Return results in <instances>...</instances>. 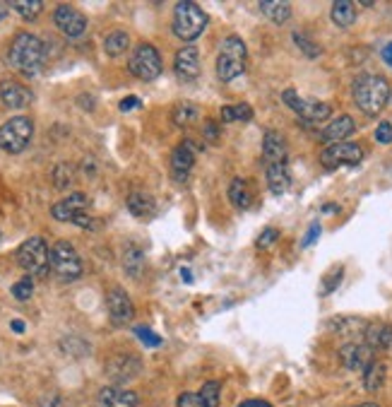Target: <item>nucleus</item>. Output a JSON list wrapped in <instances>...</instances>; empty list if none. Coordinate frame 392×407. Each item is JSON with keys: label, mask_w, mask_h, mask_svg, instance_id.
I'll return each mask as SVG.
<instances>
[{"label": "nucleus", "mask_w": 392, "mask_h": 407, "mask_svg": "<svg viewBox=\"0 0 392 407\" xmlns=\"http://www.w3.org/2000/svg\"><path fill=\"white\" fill-rule=\"evenodd\" d=\"M70 181H73V171H70L68 164H61L56 169V188H65Z\"/></svg>", "instance_id": "43"}, {"label": "nucleus", "mask_w": 392, "mask_h": 407, "mask_svg": "<svg viewBox=\"0 0 392 407\" xmlns=\"http://www.w3.org/2000/svg\"><path fill=\"white\" fill-rule=\"evenodd\" d=\"M198 113H200L198 104H193V101H183V104H178L176 108H173V123L181 126V128H186L195 121V118H198Z\"/></svg>", "instance_id": "31"}, {"label": "nucleus", "mask_w": 392, "mask_h": 407, "mask_svg": "<svg viewBox=\"0 0 392 407\" xmlns=\"http://www.w3.org/2000/svg\"><path fill=\"white\" fill-rule=\"evenodd\" d=\"M106 311L111 316V321L116 325H128L135 316L133 301H130L128 292H123L121 287H113L106 294Z\"/></svg>", "instance_id": "13"}, {"label": "nucleus", "mask_w": 392, "mask_h": 407, "mask_svg": "<svg viewBox=\"0 0 392 407\" xmlns=\"http://www.w3.org/2000/svg\"><path fill=\"white\" fill-rule=\"evenodd\" d=\"M207 135H210V138H217V126H215V123H212V121H207Z\"/></svg>", "instance_id": "49"}, {"label": "nucleus", "mask_w": 392, "mask_h": 407, "mask_svg": "<svg viewBox=\"0 0 392 407\" xmlns=\"http://www.w3.org/2000/svg\"><path fill=\"white\" fill-rule=\"evenodd\" d=\"M366 325L368 323H363L361 318H335L330 328L351 338V335H356V333H366Z\"/></svg>", "instance_id": "32"}, {"label": "nucleus", "mask_w": 392, "mask_h": 407, "mask_svg": "<svg viewBox=\"0 0 392 407\" xmlns=\"http://www.w3.org/2000/svg\"><path fill=\"white\" fill-rule=\"evenodd\" d=\"M293 43H296L298 48H301L303 53H306L308 58H318L320 56V46L315 41H310L306 34H301V31H293Z\"/></svg>", "instance_id": "37"}, {"label": "nucleus", "mask_w": 392, "mask_h": 407, "mask_svg": "<svg viewBox=\"0 0 392 407\" xmlns=\"http://www.w3.org/2000/svg\"><path fill=\"white\" fill-rule=\"evenodd\" d=\"M51 270L65 282H73L82 275V260L70 241H58L51 248Z\"/></svg>", "instance_id": "8"}, {"label": "nucleus", "mask_w": 392, "mask_h": 407, "mask_svg": "<svg viewBox=\"0 0 392 407\" xmlns=\"http://www.w3.org/2000/svg\"><path fill=\"white\" fill-rule=\"evenodd\" d=\"M75 224H78V227H82V229H96V224H99V222H96V220H92V217L87 215V213H82V215H78V217H75Z\"/></svg>", "instance_id": "44"}, {"label": "nucleus", "mask_w": 392, "mask_h": 407, "mask_svg": "<svg viewBox=\"0 0 392 407\" xmlns=\"http://www.w3.org/2000/svg\"><path fill=\"white\" fill-rule=\"evenodd\" d=\"M243 70H246V43L238 36H228L217 56V75L224 83H231L238 75H243Z\"/></svg>", "instance_id": "5"}, {"label": "nucleus", "mask_w": 392, "mask_h": 407, "mask_svg": "<svg viewBox=\"0 0 392 407\" xmlns=\"http://www.w3.org/2000/svg\"><path fill=\"white\" fill-rule=\"evenodd\" d=\"M178 407H205L200 393H181L178 395Z\"/></svg>", "instance_id": "41"}, {"label": "nucleus", "mask_w": 392, "mask_h": 407, "mask_svg": "<svg viewBox=\"0 0 392 407\" xmlns=\"http://www.w3.org/2000/svg\"><path fill=\"white\" fill-rule=\"evenodd\" d=\"M354 118L351 116H340L335 118L332 123H328L323 130H320V138L325 140V143L335 145V143H347V138L354 133Z\"/></svg>", "instance_id": "20"}, {"label": "nucleus", "mask_w": 392, "mask_h": 407, "mask_svg": "<svg viewBox=\"0 0 392 407\" xmlns=\"http://www.w3.org/2000/svg\"><path fill=\"white\" fill-rule=\"evenodd\" d=\"M193 166H195V145L190 143V140H186V143H181L173 150V157H171L173 178H176V181H186Z\"/></svg>", "instance_id": "16"}, {"label": "nucleus", "mask_w": 392, "mask_h": 407, "mask_svg": "<svg viewBox=\"0 0 392 407\" xmlns=\"http://www.w3.org/2000/svg\"><path fill=\"white\" fill-rule=\"evenodd\" d=\"M181 275H183V280H186V282L193 280V275H190V270H181Z\"/></svg>", "instance_id": "53"}, {"label": "nucleus", "mask_w": 392, "mask_h": 407, "mask_svg": "<svg viewBox=\"0 0 392 407\" xmlns=\"http://www.w3.org/2000/svg\"><path fill=\"white\" fill-rule=\"evenodd\" d=\"M0 238H3V231H0Z\"/></svg>", "instance_id": "55"}, {"label": "nucleus", "mask_w": 392, "mask_h": 407, "mask_svg": "<svg viewBox=\"0 0 392 407\" xmlns=\"http://www.w3.org/2000/svg\"><path fill=\"white\" fill-rule=\"evenodd\" d=\"M219 393H222L219 381H207L205 386L200 388V398H203L205 407H219Z\"/></svg>", "instance_id": "35"}, {"label": "nucleus", "mask_w": 392, "mask_h": 407, "mask_svg": "<svg viewBox=\"0 0 392 407\" xmlns=\"http://www.w3.org/2000/svg\"><path fill=\"white\" fill-rule=\"evenodd\" d=\"M265 178H268V186L275 195H284L291 186V173L286 164H268L265 166Z\"/></svg>", "instance_id": "23"}, {"label": "nucleus", "mask_w": 392, "mask_h": 407, "mask_svg": "<svg viewBox=\"0 0 392 407\" xmlns=\"http://www.w3.org/2000/svg\"><path fill=\"white\" fill-rule=\"evenodd\" d=\"M277 241H280V231H277V229H265L263 234L258 236V241H255V246H258L260 251H265V248L275 246Z\"/></svg>", "instance_id": "39"}, {"label": "nucleus", "mask_w": 392, "mask_h": 407, "mask_svg": "<svg viewBox=\"0 0 392 407\" xmlns=\"http://www.w3.org/2000/svg\"><path fill=\"white\" fill-rule=\"evenodd\" d=\"M31 135H34V123L27 116H15L0 126V150L17 155L29 145Z\"/></svg>", "instance_id": "6"}, {"label": "nucleus", "mask_w": 392, "mask_h": 407, "mask_svg": "<svg viewBox=\"0 0 392 407\" xmlns=\"http://www.w3.org/2000/svg\"><path fill=\"white\" fill-rule=\"evenodd\" d=\"M140 106H143V101L138 97H125L121 101V111H133V108H140Z\"/></svg>", "instance_id": "46"}, {"label": "nucleus", "mask_w": 392, "mask_h": 407, "mask_svg": "<svg viewBox=\"0 0 392 407\" xmlns=\"http://www.w3.org/2000/svg\"><path fill=\"white\" fill-rule=\"evenodd\" d=\"M10 8H13L15 13L20 15V17L36 20V17H39V13H41V8H43V3H41V0H13V3H10Z\"/></svg>", "instance_id": "33"}, {"label": "nucleus", "mask_w": 392, "mask_h": 407, "mask_svg": "<svg viewBox=\"0 0 392 407\" xmlns=\"http://www.w3.org/2000/svg\"><path fill=\"white\" fill-rule=\"evenodd\" d=\"M263 159L265 166L268 164H286V143L280 133L268 130L263 140Z\"/></svg>", "instance_id": "18"}, {"label": "nucleus", "mask_w": 392, "mask_h": 407, "mask_svg": "<svg viewBox=\"0 0 392 407\" xmlns=\"http://www.w3.org/2000/svg\"><path fill=\"white\" fill-rule=\"evenodd\" d=\"M8 8H10V5L0 3V20H3V17H5V15H8Z\"/></svg>", "instance_id": "52"}, {"label": "nucleus", "mask_w": 392, "mask_h": 407, "mask_svg": "<svg viewBox=\"0 0 392 407\" xmlns=\"http://www.w3.org/2000/svg\"><path fill=\"white\" fill-rule=\"evenodd\" d=\"M342 275H344V268H342V265H335V268H332L330 273L325 275V280H323V294H330V292H335L337 287H340Z\"/></svg>", "instance_id": "38"}, {"label": "nucleus", "mask_w": 392, "mask_h": 407, "mask_svg": "<svg viewBox=\"0 0 392 407\" xmlns=\"http://www.w3.org/2000/svg\"><path fill=\"white\" fill-rule=\"evenodd\" d=\"M354 407H380V405H375V403H361V405H354Z\"/></svg>", "instance_id": "54"}, {"label": "nucleus", "mask_w": 392, "mask_h": 407, "mask_svg": "<svg viewBox=\"0 0 392 407\" xmlns=\"http://www.w3.org/2000/svg\"><path fill=\"white\" fill-rule=\"evenodd\" d=\"M99 403L101 407H138V395L133 390L108 386L99 393Z\"/></svg>", "instance_id": "21"}, {"label": "nucleus", "mask_w": 392, "mask_h": 407, "mask_svg": "<svg viewBox=\"0 0 392 407\" xmlns=\"http://www.w3.org/2000/svg\"><path fill=\"white\" fill-rule=\"evenodd\" d=\"M383 61H385V63H388V65H390V68H392V41L388 43V46H385V48H383Z\"/></svg>", "instance_id": "48"}, {"label": "nucleus", "mask_w": 392, "mask_h": 407, "mask_svg": "<svg viewBox=\"0 0 392 407\" xmlns=\"http://www.w3.org/2000/svg\"><path fill=\"white\" fill-rule=\"evenodd\" d=\"M392 97L390 83L380 75H358L354 80V101L366 116H378Z\"/></svg>", "instance_id": "2"}, {"label": "nucleus", "mask_w": 392, "mask_h": 407, "mask_svg": "<svg viewBox=\"0 0 392 407\" xmlns=\"http://www.w3.org/2000/svg\"><path fill=\"white\" fill-rule=\"evenodd\" d=\"M123 268L130 278H140L145 270V251L138 243H128L123 251Z\"/></svg>", "instance_id": "24"}, {"label": "nucleus", "mask_w": 392, "mask_h": 407, "mask_svg": "<svg viewBox=\"0 0 392 407\" xmlns=\"http://www.w3.org/2000/svg\"><path fill=\"white\" fill-rule=\"evenodd\" d=\"M128 210L130 215L135 217H150L154 213V200H152V195L147 193H130L128 195Z\"/></svg>", "instance_id": "28"}, {"label": "nucleus", "mask_w": 392, "mask_h": 407, "mask_svg": "<svg viewBox=\"0 0 392 407\" xmlns=\"http://www.w3.org/2000/svg\"><path fill=\"white\" fill-rule=\"evenodd\" d=\"M260 13L272 22H277V24H284L291 17V5L282 3V0H265V3H260Z\"/></svg>", "instance_id": "27"}, {"label": "nucleus", "mask_w": 392, "mask_h": 407, "mask_svg": "<svg viewBox=\"0 0 392 407\" xmlns=\"http://www.w3.org/2000/svg\"><path fill=\"white\" fill-rule=\"evenodd\" d=\"M128 68L138 80H143V83H152V80H157L161 75L159 51H157L152 43H140V46H135V51L130 53Z\"/></svg>", "instance_id": "7"}, {"label": "nucleus", "mask_w": 392, "mask_h": 407, "mask_svg": "<svg viewBox=\"0 0 392 407\" xmlns=\"http://www.w3.org/2000/svg\"><path fill=\"white\" fill-rule=\"evenodd\" d=\"M87 205H89V200H87L85 193H70L68 198H63L61 203L53 205L51 215L58 222H75V217L87 213Z\"/></svg>", "instance_id": "15"}, {"label": "nucleus", "mask_w": 392, "mask_h": 407, "mask_svg": "<svg viewBox=\"0 0 392 407\" xmlns=\"http://www.w3.org/2000/svg\"><path fill=\"white\" fill-rule=\"evenodd\" d=\"M31 294H34V280L31 278H22L20 282H15L13 287V297L17 301H29Z\"/></svg>", "instance_id": "36"}, {"label": "nucleus", "mask_w": 392, "mask_h": 407, "mask_svg": "<svg viewBox=\"0 0 392 407\" xmlns=\"http://www.w3.org/2000/svg\"><path fill=\"white\" fill-rule=\"evenodd\" d=\"M363 343H366L371 350H385V347L392 345V325L390 323H368L366 333H363Z\"/></svg>", "instance_id": "22"}, {"label": "nucleus", "mask_w": 392, "mask_h": 407, "mask_svg": "<svg viewBox=\"0 0 392 407\" xmlns=\"http://www.w3.org/2000/svg\"><path fill=\"white\" fill-rule=\"evenodd\" d=\"M363 159V150L356 143H335L328 145L320 152V164L325 169H337V166H354Z\"/></svg>", "instance_id": "10"}, {"label": "nucleus", "mask_w": 392, "mask_h": 407, "mask_svg": "<svg viewBox=\"0 0 392 407\" xmlns=\"http://www.w3.org/2000/svg\"><path fill=\"white\" fill-rule=\"evenodd\" d=\"M13 330H15V333H24V323H22V321H13Z\"/></svg>", "instance_id": "50"}, {"label": "nucleus", "mask_w": 392, "mask_h": 407, "mask_svg": "<svg viewBox=\"0 0 392 407\" xmlns=\"http://www.w3.org/2000/svg\"><path fill=\"white\" fill-rule=\"evenodd\" d=\"M173 68L181 80H195L200 75V51L195 46H183L176 53Z\"/></svg>", "instance_id": "17"}, {"label": "nucleus", "mask_w": 392, "mask_h": 407, "mask_svg": "<svg viewBox=\"0 0 392 407\" xmlns=\"http://www.w3.org/2000/svg\"><path fill=\"white\" fill-rule=\"evenodd\" d=\"M106 371L111 376L113 383H125L133 381L140 373V362L135 355H121V357H111V362L106 364Z\"/></svg>", "instance_id": "14"}, {"label": "nucleus", "mask_w": 392, "mask_h": 407, "mask_svg": "<svg viewBox=\"0 0 392 407\" xmlns=\"http://www.w3.org/2000/svg\"><path fill=\"white\" fill-rule=\"evenodd\" d=\"M253 118V108L248 104H231V106H222V121L231 123V121H250Z\"/></svg>", "instance_id": "34"}, {"label": "nucleus", "mask_w": 392, "mask_h": 407, "mask_svg": "<svg viewBox=\"0 0 392 407\" xmlns=\"http://www.w3.org/2000/svg\"><path fill=\"white\" fill-rule=\"evenodd\" d=\"M0 97H3V104L8 108H24L31 104V92L27 90L24 85L13 83V80L3 83V87H0Z\"/></svg>", "instance_id": "19"}, {"label": "nucleus", "mask_w": 392, "mask_h": 407, "mask_svg": "<svg viewBox=\"0 0 392 407\" xmlns=\"http://www.w3.org/2000/svg\"><path fill=\"white\" fill-rule=\"evenodd\" d=\"M53 22L68 39H80L87 31V17L70 5H58L56 13H53Z\"/></svg>", "instance_id": "12"}, {"label": "nucleus", "mask_w": 392, "mask_h": 407, "mask_svg": "<svg viewBox=\"0 0 392 407\" xmlns=\"http://www.w3.org/2000/svg\"><path fill=\"white\" fill-rule=\"evenodd\" d=\"M135 335H138L140 340H143V343L147 345V347H159L161 345V338L157 333H152L150 328H143V325H140V328H135Z\"/></svg>", "instance_id": "40"}, {"label": "nucleus", "mask_w": 392, "mask_h": 407, "mask_svg": "<svg viewBox=\"0 0 392 407\" xmlns=\"http://www.w3.org/2000/svg\"><path fill=\"white\" fill-rule=\"evenodd\" d=\"M128 46H130V36L125 34V31H111V34L106 36V41H103V48H106V53L108 56H121V53L128 51Z\"/></svg>", "instance_id": "30"}, {"label": "nucleus", "mask_w": 392, "mask_h": 407, "mask_svg": "<svg viewBox=\"0 0 392 407\" xmlns=\"http://www.w3.org/2000/svg\"><path fill=\"white\" fill-rule=\"evenodd\" d=\"M43 58H46V46L39 36L29 34V31H22L13 39L8 51V61L17 73L27 75V78H34L39 75Z\"/></svg>", "instance_id": "1"}, {"label": "nucleus", "mask_w": 392, "mask_h": 407, "mask_svg": "<svg viewBox=\"0 0 392 407\" xmlns=\"http://www.w3.org/2000/svg\"><path fill=\"white\" fill-rule=\"evenodd\" d=\"M373 352L366 343H358V340H349V343H344L340 347V359L342 364L347 369H351V371H366L368 366L373 364Z\"/></svg>", "instance_id": "11"}, {"label": "nucleus", "mask_w": 392, "mask_h": 407, "mask_svg": "<svg viewBox=\"0 0 392 407\" xmlns=\"http://www.w3.org/2000/svg\"><path fill=\"white\" fill-rule=\"evenodd\" d=\"M17 263L31 278H46L51 270V251L41 236H31L17 248Z\"/></svg>", "instance_id": "3"}, {"label": "nucleus", "mask_w": 392, "mask_h": 407, "mask_svg": "<svg viewBox=\"0 0 392 407\" xmlns=\"http://www.w3.org/2000/svg\"><path fill=\"white\" fill-rule=\"evenodd\" d=\"M228 200H231V205L236 210H248L250 208L253 195H250V188H248V183L243 181V178H233L231 181V186H228Z\"/></svg>", "instance_id": "26"}, {"label": "nucleus", "mask_w": 392, "mask_h": 407, "mask_svg": "<svg viewBox=\"0 0 392 407\" xmlns=\"http://www.w3.org/2000/svg\"><path fill=\"white\" fill-rule=\"evenodd\" d=\"M337 210H340V208H337V205H325V208H323V213H337Z\"/></svg>", "instance_id": "51"}, {"label": "nucleus", "mask_w": 392, "mask_h": 407, "mask_svg": "<svg viewBox=\"0 0 392 407\" xmlns=\"http://www.w3.org/2000/svg\"><path fill=\"white\" fill-rule=\"evenodd\" d=\"M330 17L337 27L347 29V27H351L354 22H356V5H354L351 0H337V3H332Z\"/></svg>", "instance_id": "25"}, {"label": "nucleus", "mask_w": 392, "mask_h": 407, "mask_svg": "<svg viewBox=\"0 0 392 407\" xmlns=\"http://www.w3.org/2000/svg\"><path fill=\"white\" fill-rule=\"evenodd\" d=\"M282 99H284L286 106L293 108L296 116H301L303 121H308V123H323V121H328L332 113L330 104L318 101V99H306V97H301L296 90H284Z\"/></svg>", "instance_id": "9"}, {"label": "nucleus", "mask_w": 392, "mask_h": 407, "mask_svg": "<svg viewBox=\"0 0 392 407\" xmlns=\"http://www.w3.org/2000/svg\"><path fill=\"white\" fill-rule=\"evenodd\" d=\"M375 140H378V143H383V145L392 143V123L390 121H383L378 128H375Z\"/></svg>", "instance_id": "42"}, {"label": "nucleus", "mask_w": 392, "mask_h": 407, "mask_svg": "<svg viewBox=\"0 0 392 407\" xmlns=\"http://www.w3.org/2000/svg\"><path fill=\"white\" fill-rule=\"evenodd\" d=\"M207 27V15L200 5L190 3H178L176 13H173V34L183 41H195Z\"/></svg>", "instance_id": "4"}, {"label": "nucleus", "mask_w": 392, "mask_h": 407, "mask_svg": "<svg viewBox=\"0 0 392 407\" xmlns=\"http://www.w3.org/2000/svg\"><path fill=\"white\" fill-rule=\"evenodd\" d=\"M238 407H272L268 400H243Z\"/></svg>", "instance_id": "47"}, {"label": "nucleus", "mask_w": 392, "mask_h": 407, "mask_svg": "<svg viewBox=\"0 0 392 407\" xmlns=\"http://www.w3.org/2000/svg\"><path fill=\"white\" fill-rule=\"evenodd\" d=\"M320 236V224H310V229H308V234H306V238H303V246H313L315 243V238Z\"/></svg>", "instance_id": "45"}, {"label": "nucleus", "mask_w": 392, "mask_h": 407, "mask_svg": "<svg viewBox=\"0 0 392 407\" xmlns=\"http://www.w3.org/2000/svg\"><path fill=\"white\" fill-rule=\"evenodd\" d=\"M385 376H388V371H385V364H380V362H373L371 366L363 371V386H366V390H371V393H375V390H380L385 386Z\"/></svg>", "instance_id": "29"}]
</instances>
